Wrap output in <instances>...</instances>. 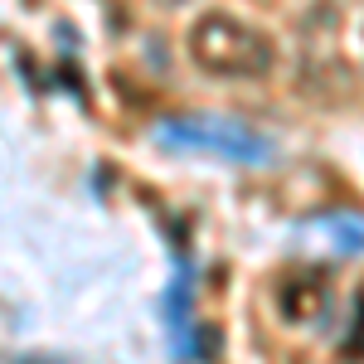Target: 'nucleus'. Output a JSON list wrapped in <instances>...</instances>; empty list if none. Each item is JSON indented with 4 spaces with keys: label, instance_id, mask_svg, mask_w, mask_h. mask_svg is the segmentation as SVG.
<instances>
[{
    "label": "nucleus",
    "instance_id": "4",
    "mask_svg": "<svg viewBox=\"0 0 364 364\" xmlns=\"http://www.w3.org/2000/svg\"><path fill=\"white\" fill-rule=\"evenodd\" d=\"M161 306H166V326L175 331V336H185V326H190V282L180 277L166 291V301H161Z\"/></svg>",
    "mask_w": 364,
    "mask_h": 364
},
{
    "label": "nucleus",
    "instance_id": "1",
    "mask_svg": "<svg viewBox=\"0 0 364 364\" xmlns=\"http://www.w3.org/2000/svg\"><path fill=\"white\" fill-rule=\"evenodd\" d=\"M190 58L209 78H233V83H257L277 68V44L257 25L228 15V10H204L190 25Z\"/></svg>",
    "mask_w": 364,
    "mask_h": 364
},
{
    "label": "nucleus",
    "instance_id": "2",
    "mask_svg": "<svg viewBox=\"0 0 364 364\" xmlns=\"http://www.w3.org/2000/svg\"><path fill=\"white\" fill-rule=\"evenodd\" d=\"M156 146L166 151H199V156H219L233 166H257L272 156V141L257 136L252 127L233 122V117H166L156 127Z\"/></svg>",
    "mask_w": 364,
    "mask_h": 364
},
{
    "label": "nucleus",
    "instance_id": "6",
    "mask_svg": "<svg viewBox=\"0 0 364 364\" xmlns=\"http://www.w3.org/2000/svg\"><path fill=\"white\" fill-rule=\"evenodd\" d=\"M336 233H340V248L345 252H360V219H336Z\"/></svg>",
    "mask_w": 364,
    "mask_h": 364
},
{
    "label": "nucleus",
    "instance_id": "3",
    "mask_svg": "<svg viewBox=\"0 0 364 364\" xmlns=\"http://www.w3.org/2000/svg\"><path fill=\"white\" fill-rule=\"evenodd\" d=\"M277 306H282V316H287L291 326L316 321V316L326 311V282H321V277H291V282H282Z\"/></svg>",
    "mask_w": 364,
    "mask_h": 364
},
{
    "label": "nucleus",
    "instance_id": "5",
    "mask_svg": "<svg viewBox=\"0 0 364 364\" xmlns=\"http://www.w3.org/2000/svg\"><path fill=\"white\" fill-rule=\"evenodd\" d=\"M214 350H219V331L214 326H199L190 321V336H180V355H190V360H214Z\"/></svg>",
    "mask_w": 364,
    "mask_h": 364
}]
</instances>
